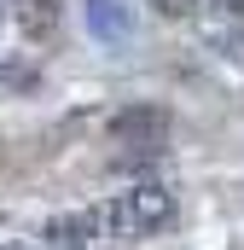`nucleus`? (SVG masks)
Wrapping results in <instances>:
<instances>
[{"label":"nucleus","mask_w":244,"mask_h":250,"mask_svg":"<svg viewBox=\"0 0 244 250\" xmlns=\"http://www.w3.org/2000/svg\"><path fill=\"white\" fill-rule=\"evenodd\" d=\"M175 215H181V209H175V192L157 187V181H140V187L117 192V198L99 209V233L134 245V239H157V233H169Z\"/></svg>","instance_id":"nucleus-1"},{"label":"nucleus","mask_w":244,"mask_h":250,"mask_svg":"<svg viewBox=\"0 0 244 250\" xmlns=\"http://www.w3.org/2000/svg\"><path fill=\"white\" fill-rule=\"evenodd\" d=\"M105 140L122 151H163L169 146V111L163 105H128L105 123Z\"/></svg>","instance_id":"nucleus-2"},{"label":"nucleus","mask_w":244,"mask_h":250,"mask_svg":"<svg viewBox=\"0 0 244 250\" xmlns=\"http://www.w3.org/2000/svg\"><path fill=\"white\" fill-rule=\"evenodd\" d=\"M41 239L53 250H87L99 239V209H81V215H53L47 227H41Z\"/></svg>","instance_id":"nucleus-3"},{"label":"nucleus","mask_w":244,"mask_h":250,"mask_svg":"<svg viewBox=\"0 0 244 250\" xmlns=\"http://www.w3.org/2000/svg\"><path fill=\"white\" fill-rule=\"evenodd\" d=\"M12 18L41 41V35H53V23H59V0H12Z\"/></svg>","instance_id":"nucleus-4"},{"label":"nucleus","mask_w":244,"mask_h":250,"mask_svg":"<svg viewBox=\"0 0 244 250\" xmlns=\"http://www.w3.org/2000/svg\"><path fill=\"white\" fill-rule=\"evenodd\" d=\"M87 23H93V35H105V41H122V35H128L117 0H87Z\"/></svg>","instance_id":"nucleus-5"},{"label":"nucleus","mask_w":244,"mask_h":250,"mask_svg":"<svg viewBox=\"0 0 244 250\" xmlns=\"http://www.w3.org/2000/svg\"><path fill=\"white\" fill-rule=\"evenodd\" d=\"M145 6H151L157 18H192V12H198L203 0H145Z\"/></svg>","instance_id":"nucleus-6"},{"label":"nucleus","mask_w":244,"mask_h":250,"mask_svg":"<svg viewBox=\"0 0 244 250\" xmlns=\"http://www.w3.org/2000/svg\"><path fill=\"white\" fill-rule=\"evenodd\" d=\"M209 6H215L221 18H244V0H209Z\"/></svg>","instance_id":"nucleus-7"},{"label":"nucleus","mask_w":244,"mask_h":250,"mask_svg":"<svg viewBox=\"0 0 244 250\" xmlns=\"http://www.w3.org/2000/svg\"><path fill=\"white\" fill-rule=\"evenodd\" d=\"M0 250H18V245H0Z\"/></svg>","instance_id":"nucleus-8"},{"label":"nucleus","mask_w":244,"mask_h":250,"mask_svg":"<svg viewBox=\"0 0 244 250\" xmlns=\"http://www.w3.org/2000/svg\"><path fill=\"white\" fill-rule=\"evenodd\" d=\"M0 12H6V6H0Z\"/></svg>","instance_id":"nucleus-9"}]
</instances>
